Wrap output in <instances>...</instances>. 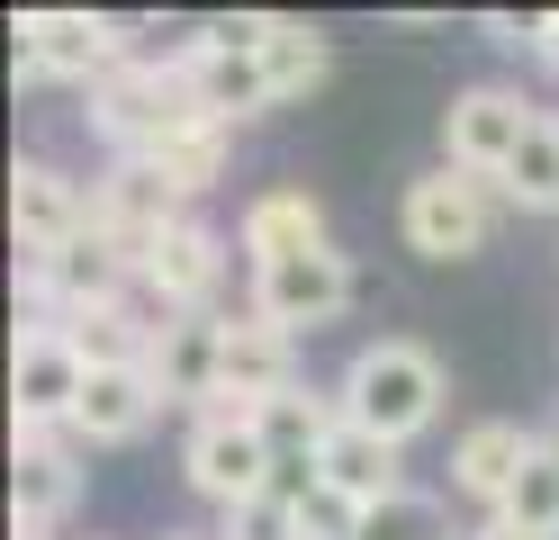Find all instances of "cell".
<instances>
[{
    "label": "cell",
    "instance_id": "cell-1",
    "mask_svg": "<svg viewBox=\"0 0 559 540\" xmlns=\"http://www.w3.org/2000/svg\"><path fill=\"white\" fill-rule=\"evenodd\" d=\"M343 415L379 442H415L433 415H442V360L425 343H370L353 370H343Z\"/></svg>",
    "mask_w": 559,
    "mask_h": 540
},
{
    "label": "cell",
    "instance_id": "cell-2",
    "mask_svg": "<svg viewBox=\"0 0 559 540\" xmlns=\"http://www.w3.org/2000/svg\"><path fill=\"white\" fill-rule=\"evenodd\" d=\"M190 118H199V91H190L181 55H171V63H118L109 82L91 91V127L118 144V163L154 154V144H163V135H181Z\"/></svg>",
    "mask_w": 559,
    "mask_h": 540
},
{
    "label": "cell",
    "instance_id": "cell-3",
    "mask_svg": "<svg viewBox=\"0 0 559 540\" xmlns=\"http://www.w3.org/2000/svg\"><path fill=\"white\" fill-rule=\"evenodd\" d=\"M406 243L425 252V262H469V252H487V235H497V180H469V171H425L406 180V207H397Z\"/></svg>",
    "mask_w": 559,
    "mask_h": 540
},
{
    "label": "cell",
    "instance_id": "cell-4",
    "mask_svg": "<svg viewBox=\"0 0 559 540\" xmlns=\"http://www.w3.org/2000/svg\"><path fill=\"white\" fill-rule=\"evenodd\" d=\"M127 63V27L99 10H27L19 19V82H109Z\"/></svg>",
    "mask_w": 559,
    "mask_h": 540
},
{
    "label": "cell",
    "instance_id": "cell-5",
    "mask_svg": "<svg viewBox=\"0 0 559 540\" xmlns=\"http://www.w3.org/2000/svg\"><path fill=\"white\" fill-rule=\"evenodd\" d=\"M343 307H353V262H343L334 243H317V252H289V262H271V271H253V315L262 324H280V334H317V324H334Z\"/></svg>",
    "mask_w": 559,
    "mask_h": 540
},
{
    "label": "cell",
    "instance_id": "cell-6",
    "mask_svg": "<svg viewBox=\"0 0 559 540\" xmlns=\"http://www.w3.org/2000/svg\"><path fill=\"white\" fill-rule=\"evenodd\" d=\"M533 135V108H523L506 82H478L442 108V144H451V171H469V180H506L514 163V144Z\"/></svg>",
    "mask_w": 559,
    "mask_h": 540
},
{
    "label": "cell",
    "instance_id": "cell-7",
    "mask_svg": "<svg viewBox=\"0 0 559 540\" xmlns=\"http://www.w3.org/2000/svg\"><path fill=\"white\" fill-rule=\"evenodd\" d=\"M82 387H91V360L73 351V334H63V324H27V334H19V360H10L19 423L63 432V423H73V406H82Z\"/></svg>",
    "mask_w": 559,
    "mask_h": 540
},
{
    "label": "cell",
    "instance_id": "cell-8",
    "mask_svg": "<svg viewBox=\"0 0 559 540\" xmlns=\"http://www.w3.org/2000/svg\"><path fill=\"white\" fill-rule=\"evenodd\" d=\"M271 468L280 459H271V442L253 423H190V442H181V478L217 504V514H226V504L271 495Z\"/></svg>",
    "mask_w": 559,
    "mask_h": 540
},
{
    "label": "cell",
    "instance_id": "cell-9",
    "mask_svg": "<svg viewBox=\"0 0 559 540\" xmlns=\"http://www.w3.org/2000/svg\"><path fill=\"white\" fill-rule=\"evenodd\" d=\"M10 226H19V252L55 262L63 243L91 235V199H82L55 163H19V171H10Z\"/></svg>",
    "mask_w": 559,
    "mask_h": 540
},
{
    "label": "cell",
    "instance_id": "cell-10",
    "mask_svg": "<svg viewBox=\"0 0 559 540\" xmlns=\"http://www.w3.org/2000/svg\"><path fill=\"white\" fill-rule=\"evenodd\" d=\"M217 279H226V243L199 226V216H181L163 243H154V262H145V298L171 307V315H207V298H217Z\"/></svg>",
    "mask_w": 559,
    "mask_h": 540
},
{
    "label": "cell",
    "instance_id": "cell-11",
    "mask_svg": "<svg viewBox=\"0 0 559 540\" xmlns=\"http://www.w3.org/2000/svg\"><path fill=\"white\" fill-rule=\"evenodd\" d=\"M289 387H298L289 334L262 324V315H235L226 324V379H217V396L226 406H271V396H289ZM217 396H207V406H217Z\"/></svg>",
    "mask_w": 559,
    "mask_h": 540
},
{
    "label": "cell",
    "instance_id": "cell-12",
    "mask_svg": "<svg viewBox=\"0 0 559 540\" xmlns=\"http://www.w3.org/2000/svg\"><path fill=\"white\" fill-rule=\"evenodd\" d=\"M19 531H55L63 514H73V495H82V468L73 451H63V432L46 423H19Z\"/></svg>",
    "mask_w": 559,
    "mask_h": 540
},
{
    "label": "cell",
    "instance_id": "cell-13",
    "mask_svg": "<svg viewBox=\"0 0 559 540\" xmlns=\"http://www.w3.org/2000/svg\"><path fill=\"white\" fill-rule=\"evenodd\" d=\"M154 406H163V387H154V370H91V387H82V406H73V442H135V432L154 423Z\"/></svg>",
    "mask_w": 559,
    "mask_h": 540
},
{
    "label": "cell",
    "instance_id": "cell-14",
    "mask_svg": "<svg viewBox=\"0 0 559 540\" xmlns=\"http://www.w3.org/2000/svg\"><path fill=\"white\" fill-rule=\"evenodd\" d=\"M181 72H190V91H199V108L217 127H235V118H262L271 108V82H262V55H235V46H181Z\"/></svg>",
    "mask_w": 559,
    "mask_h": 540
},
{
    "label": "cell",
    "instance_id": "cell-15",
    "mask_svg": "<svg viewBox=\"0 0 559 540\" xmlns=\"http://www.w3.org/2000/svg\"><path fill=\"white\" fill-rule=\"evenodd\" d=\"M533 451H542V442H533L523 423H469V432H461V451H451V487L478 495V504H506L514 478L533 468Z\"/></svg>",
    "mask_w": 559,
    "mask_h": 540
},
{
    "label": "cell",
    "instance_id": "cell-16",
    "mask_svg": "<svg viewBox=\"0 0 559 540\" xmlns=\"http://www.w3.org/2000/svg\"><path fill=\"white\" fill-rule=\"evenodd\" d=\"M145 370H154L163 396H190V406H207V396H217V379H226V324H217V315L171 324V334L154 343Z\"/></svg>",
    "mask_w": 559,
    "mask_h": 540
},
{
    "label": "cell",
    "instance_id": "cell-17",
    "mask_svg": "<svg viewBox=\"0 0 559 540\" xmlns=\"http://www.w3.org/2000/svg\"><path fill=\"white\" fill-rule=\"evenodd\" d=\"M317 243H325V207L307 190H262L243 207V252H253V271L289 262V252H317Z\"/></svg>",
    "mask_w": 559,
    "mask_h": 540
},
{
    "label": "cell",
    "instance_id": "cell-18",
    "mask_svg": "<svg viewBox=\"0 0 559 540\" xmlns=\"http://www.w3.org/2000/svg\"><path fill=\"white\" fill-rule=\"evenodd\" d=\"M317 468H325V487H343L353 504H389L406 478H397V442H379V432H361L353 415L334 423V442L317 451Z\"/></svg>",
    "mask_w": 559,
    "mask_h": 540
},
{
    "label": "cell",
    "instance_id": "cell-19",
    "mask_svg": "<svg viewBox=\"0 0 559 540\" xmlns=\"http://www.w3.org/2000/svg\"><path fill=\"white\" fill-rule=\"evenodd\" d=\"M226 144H235V127H217V118H207V108H199V118H190L181 135H163L154 154H135V163H154V171H163V180H171V190H181V199H199L207 180L226 171Z\"/></svg>",
    "mask_w": 559,
    "mask_h": 540
},
{
    "label": "cell",
    "instance_id": "cell-20",
    "mask_svg": "<svg viewBox=\"0 0 559 540\" xmlns=\"http://www.w3.org/2000/svg\"><path fill=\"white\" fill-rule=\"evenodd\" d=\"M262 82H271V108H280V99H307V91L325 82V36L298 27V19H271V36H262Z\"/></svg>",
    "mask_w": 559,
    "mask_h": 540
},
{
    "label": "cell",
    "instance_id": "cell-21",
    "mask_svg": "<svg viewBox=\"0 0 559 540\" xmlns=\"http://www.w3.org/2000/svg\"><path fill=\"white\" fill-rule=\"evenodd\" d=\"M497 190L514 207H559V118H533V135L514 144V163H506Z\"/></svg>",
    "mask_w": 559,
    "mask_h": 540
},
{
    "label": "cell",
    "instance_id": "cell-22",
    "mask_svg": "<svg viewBox=\"0 0 559 540\" xmlns=\"http://www.w3.org/2000/svg\"><path fill=\"white\" fill-rule=\"evenodd\" d=\"M497 523L533 531V540H559V442H542V451H533V468H523L514 495L497 504Z\"/></svg>",
    "mask_w": 559,
    "mask_h": 540
},
{
    "label": "cell",
    "instance_id": "cell-23",
    "mask_svg": "<svg viewBox=\"0 0 559 540\" xmlns=\"http://www.w3.org/2000/svg\"><path fill=\"white\" fill-rule=\"evenodd\" d=\"M361 540H451V514H442V495H415V487H397L389 504H370Z\"/></svg>",
    "mask_w": 559,
    "mask_h": 540
},
{
    "label": "cell",
    "instance_id": "cell-24",
    "mask_svg": "<svg viewBox=\"0 0 559 540\" xmlns=\"http://www.w3.org/2000/svg\"><path fill=\"white\" fill-rule=\"evenodd\" d=\"M361 523H370V504H353L343 487H317L298 504V540H361Z\"/></svg>",
    "mask_w": 559,
    "mask_h": 540
},
{
    "label": "cell",
    "instance_id": "cell-25",
    "mask_svg": "<svg viewBox=\"0 0 559 540\" xmlns=\"http://www.w3.org/2000/svg\"><path fill=\"white\" fill-rule=\"evenodd\" d=\"M217 540H298V504H289V495H253V504H226Z\"/></svg>",
    "mask_w": 559,
    "mask_h": 540
},
{
    "label": "cell",
    "instance_id": "cell-26",
    "mask_svg": "<svg viewBox=\"0 0 559 540\" xmlns=\"http://www.w3.org/2000/svg\"><path fill=\"white\" fill-rule=\"evenodd\" d=\"M487 36H497V46H542V19H514V10H487Z\"/></svg>",
    "mask_w": 559,
    "mask_h": 540
},
{
    "label": "cell",
    "instance_id": "cell-27",
    "mask_svg": "<svg viewBox=\"0 0 559 540\" xmlns=\"http://www.w3.org/2000/svg\"><path fill=\"white\" fill-rule=\"evenodd\" d=\"M533 55H542V63H550V72H559V10H550V19H542V46H533Z\"/></svg>",
    "mask_w": 559,
    "mask_h": 540
},
{
    "label": "cell",
    "instance_id": "cell-28",
    "mask_svg": "<svg viewBox=\"0 0 559 540\" xmlns=\"http://www.w3.org/2000/svg\"><path fill=\"white\" fill-rule=\"evenodd\" d=\"M478 540H533V531H514V523H487V531H478Z\"/></svg>",
    "mask_w": 559,
    "mask_h": 540
},
{
    "label": "cell",
    "instance_id": "cell-29",
    "mask_svg": "<svg viewBox=\"0 0 559 540\" xmlns=\"http://www.w3.org/2000/svg\"><path fill=\"white\" fill-rule=\"evenodd\" d=\"M19 540H55V531H19Z\"/></svg>",
    "mask_w": 559,
    "mask_h": 540
}]
</instances>
